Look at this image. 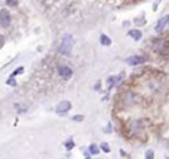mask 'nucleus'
Here are the masks:
<instances>
[{
    "label": "nucleus",
    "mask_w": 169,
    "mask_h": 159,
    "mask_svg": "<svg viewBox=\"0 0 169 159\" xmlns=\"http://www.w3.org/2000/svg\"><path fill=\"white\" fill-rule=\"evenodd\" d=\"M168 23H169V16L161 17V19L157 21V24H156V30H157V32H163L164 28L168 25Z\"/></svg>",
    "instance_id": "obj_7"
},
{
    "label": "nucleus",
    "mask_w": 169,
    "mask_h": 159,
    "mask_svg": "<svg viewBox=\"0 0 169 159\" xmlns=\"http://www.w3.org/2000/svg\"><path fill=\"white\" fill-rule=\"evenodd\" d=\"M65 146H66L67 150H71V149H73V146H74L73 141H69V142H66V145H65Z\"/></svg>",
    "instance_id": "obj_15"
},
{
    "label": "nucleus",
    "mask_w": 169,
    "mask_h": 159,
    "mask_svg": "<svg viewBox=\"0 0 169 159\" xmlns=\"http://www.w3.org/2000/svg\"><path fill=\"white\" fill-rule=\"evenodd\" d=\"M169 49V42L167 39H156L153 42V50L160 54H164L165 51H168Z\"/></svg>",
    "instance_id": "obj_2"
},
{
    "label": "nucleus",
    "mask_w": 169,
    "mask_h": 159,
    "mask_svg": "<svg viewBox=\"0 0 169 159\" xmlns=\"http://www.w3.org/2000/svg\"><path fill=\"white\" fill-rule=\"evenodd\" d=\"M90 153L91 154H98L99 153V147L96 146V145H91V146H90Z\"/></svg>",
    "instance_id": "obj_10"
},
{
    "label": "nucleus",
    "mask_w": 169,
    "mask_h": 159,
    "mask_svg": "<svg viewBox=\"0 0 169 159\" xmlns=\"http://www.w3.org/2000/svg\"><path fill=\"white\" fill-rule=\"evenodd\" d=\"M5 3H7V5L8 7H16L17 4H19L17 0H5Z\"/></svg>",
    "instance_id": "obj_11"
},
{
    "label": "nucleus",
    "mask_w": 169,
    "mask_h": 159,
    "mask_svg": "<svg viewBox=\"0 0 169 159\" xmlns=\"http://www.w3.org/2000/svg\"><path fill=\"white\" fill-rule=\"evenodd\" d=\"M58 74L61 75L62 78H70L71 75H73V70H71L70 67H67V66H60L58 67Z\"/></svg>",
    "instance_id": "obj_6"
},
{
    "label": "nucleus",
    "mask_w": 169,
    "mask_h": 159,
    "mask_svg": "<svg viewBox=\"0 0 169 159\" xmlns=\"http://www.w3.org/2000/svg\"><path fill=\"white\" fill-rule=\"evenodd\" d=\"M3 43H4V37H3V36H0V48L3 46Z\"/></svg>",
    "instance_id": "obj_18"
},
{
    "label": "nucleus",
    "mask_w": 169,
    "mask_h": 159,
    "mask_svg": "<svg viewBox=\"0 0 169 159\" xmlns=\"http://www.w3.org/2000/svg\"><path fill=\"white\" fill-rule=\"evenodd\" d=\"M125 62L128 64H131V66H138V64H141L144 62V58L140 57V55H132V57H128L127 59H125Z\"/></svg>",
    "instance_id": "obj_5"
},
{
    "label": "nucleus",
    "mask_w": 169,
    "mask_h": 159,
    "mask_svg": "<svg viewBox=\"0 0 169 159\" xmlns=\"http://www.w3.org/2000/svg\"><path fill=\"white\" fill-rule=\"evenodd\" d=\"M7 83H8V84H12V86H16V82L13 80V79H8V82Z\"/></svg>",
    "instance_id": "obj_17"
},
{
    "label": "nucleus",
    "mask_w": 169,
    "mask_h": 159,
    "mask_svg": "<svg viewBox=\"0 0 169 159\" xmlns=\"http://www.w3.org/2000/svg\"><path fill=\"white\" fill-rule=\"evenodd\" d=\"M73 43H74L73 37L70 34H65L58 48V53L62 54V55H69L71 53V49H73Z\"/></svg>",
    "instance_id": "obj_1"
},
{
    "label": "nucleus",
    "mask_w": 169,
    "mask_h": 159,
    "mask_svg": "<svg viewBox=\"0 0 169 159\" xmlns=\"http://www.w3.org/2000/svg\"><path fill=\"white\" fill-rule=\"evenodd\" d=\"M145 159H153V150H148L145 153Z\"/></svg>",
    "instance_id": "obj_12"
},
{
    "label": "nucleus",
    "mask_w": 169,
    "mask_h": 159,
    "mask_svg": "<svg viewBox=\"0 0 169 159\" xmlns=\"http://www.w3.org/2000/svg\"><path fill=\"white\" fill-rule=\"evenodd\" d=\"M100 147H102V150L105 151V153H110V147H109V145L107 143H102L100 145Z\"/></svg>",
    "instance_id": "obj_13"
},
{
    "label": "nucleus",
    "mask_w": 169,
    "mask_h": 159,
    "mask_svg": "<svg viewBox=\"0 0 169 159\" xmlns=\"http://www.w3.org/2000/svg\"><path fill=\"white\" fill-rule=\"evenodd\" d=\"M9 24H11L9 12L7 9H2V11H0V25H2V26H4V28H7Z\"/></svg>",
    "instance_id": "obj_3"
},
{
    "label": "nucleus",
    "mask_w": 169,
    "mask_h": 159,
    "mask_svg": "<svg viewBox=\"0 0 169 159\" xmlns=\"http://www.w3.org/2000/svg\"><path fill=\"white\" fill-rule=\"evenodd\" d=\"M168 25H169V23H168Z\"/></svg>",
    "instance_id": "obj_19"
},
{
    "label": "nucleus",
    "mask_w": 169,
    "mask_h": 159,
    "mask_svg": "<svg viewBox=\"0 0 169 159\" xmlns=\"http://www.w3.org/2000/svg\"><path fill=\"white\" fill-rule=\"evenodd\" d=\"M23 70H24V68L23 67H19V68H16V70L15 71H13V74L12 75H11V76H15V75H17V74H20V72H23Z\"/></svg>",
    "instance_id": "obj_14"
},
{
    "label": "nucleus",
    "mask_w": 169,
    "mask_h": 159,
    "mask_svg": "<svg viewBox=\"0 0 169 159\" xmlns=\"http://www.w3.org/2000/svg\"><path fill=\"white\" fill-rule=\"evenodd\" d=\"M128 34L131 36V37L134 38V39H136V41L141 38V32L138 30V29H132V30H129V32H128Z\"/></svg>",
    "instance_id": "obj_8"
},
{
    "label": "nucleus",
    "mask_w": 169,
    "mask_h": 159,
    "mask_svg": "<svg viewBox=\"0 0 169 159\" xmlns=\"http://www.w3.org/2000/svg\"><path fill=\"white\" fill-rule=\"evenodd\" d=\"M70 108H71L70 101H62V103L58 104V107H57L56 112H57L58 114H63V113H66V112H69Z\"/></svg>",
    "instance_id": "obj_4"
},
{
    "label": "nucleus",
    "mask_w": 169,
    "mask_h": 159,
    "mask_svg": "<svg viewBox=\"0 0 169 159\" xmlns=\"http://www.w3.org/2000/svg\"><path fill=\"white\" fill-rule=\"evenodd\" d=\"M100 43L102 45H106V46H109V45H111V39L107 37V36H100Z\"/></svg>",
    "instance_id": "obj_9"
},
{
    "label": "nucleus",
    "mask_w": 169,
    "mask_h": 159,
    "mask_svg": "<svg viewBox=\"0 0 169 159\" xmlns=\"http://www.w3.org/2000/svg\"><path fill=\"white\" fill-rule=\"evenodd\" d=\"M73 120L74 121H82V120H83V116H74Z\"/></svg>",
    "instance_id": "obj_16"
}]
</instances>
